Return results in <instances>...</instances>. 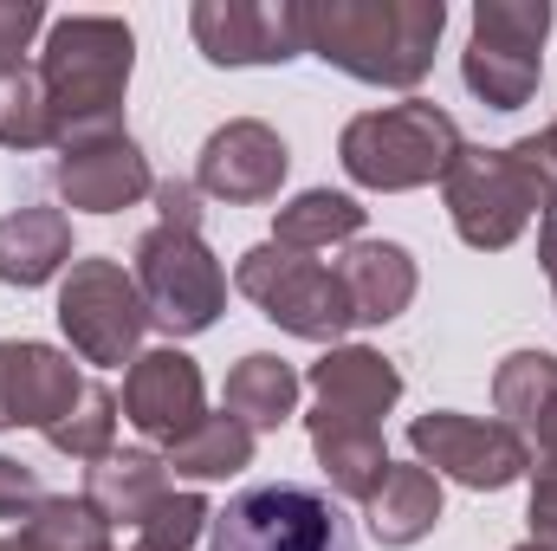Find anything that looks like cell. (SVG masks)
Returning <instances> with one entry per match:
<instances>
[{"instance_id":"277c9868","label":"cell","mask_w":557,"mask_h":551,"mask_svg":"<svg viewBox=\"0 0 557 551\" xmlns=\"http://www.w3.org/2000/svg\"><path fill=\"white\" fill-rule=\"evenodd\" d=\"M208 551H357L350 513L324 487H247L208 519Z\"/></svg>"},{"instance_id":"d6a6232c","label":"cell","mask_w":557,"mask_h":551,"mask_svg":"<svg viewBox=\"0 0 557 551\" xmlns=\"http://www.w3.org/2000/svg\"><path fill=\"white\" fill-rule=\"evenodd\" d=\"M532 539L539 546H552L557 551V474H539V487H532Z\"/></svg>"},{"instance_id":"d590c367","label":"cell","mask_w":557,"mask_h":551,"mask_svg":"<svg viewBox=\"0 0 557 551\" xmlns=\"http://www.w3.org/2000/svg\"><path fill=\"white\" fill-rule=\"evenodd\" d=\"M519 551H552V546H539V539H532V546H519Z\"/></svg>"},{"instance_id":"9c48e42d","label":"cell","mask_w":557,"mask_h":551,"mask_svg":"<svg viewBox=\"0 0 557 551\" xmlns=\"http://www.w3.org/2000/svg\"><path fill=\"white\" fill-rule=\"evenodd\" d=\"M409 448L434 480H460L473 493H499L532 467V441L493 415H460V409H428L409 421Z\"/></svg>"},{"instance_id":"ffe728a7","label":"cell","mask_w":557,"mask_h":551,"mask_svg":"<svg viewBox=\"0 0 557 551\" xmlns=\"http://www.w3.org/2000/svg\"><path fill=\"white\" fill-rule=\"evenodd\" d=\"M363 506H370V539L376 546H416L441 526V480L421 461H403V467L389 461L383 487Z\"/></svg>"},{"instance_id":"5bb4252c","label":"cell","mask_w":557,"mask_h":551,"mask_svg":"<svg viewBox=\"0 0 557 551\" xmlns=\"http://www.w3.org/2000/svg\"><path fill=\"white\" fill-rule=\"evenodd\" d=\"M85 396V377L65 351L33 338H0V434L7 428H59Z\"/></svg>"},{"instance_id":"f1b7e54d","label":"cell","mask_w":557,"mask_h":551,"mask_svg":"<svg viewBox=\"0 0 557 551\" xmlns=\"http://www.w3.org/2000/svg\"><path fill=\"white\" fill-rule=\"evenodd\" d=\"M46 26V7L39 0H0V78L26 72V52H33V33Z\"/></svg>"},{"instance_id":"7a4b0ae2","label":"cell","mask_w":557,"mask_h":551,"mask_svg":"<svg viewBox=\"0 0 557 551\" xmlns=\"http://www.w3.org/2000/svg\"><path fill=\"white\" fill-rule=\"evenodd\" d=\"M131 65H137V39L124 20L111 13H72L46 33L39 52V91H46V118L52 143H85L104 131H124V91H131Z\"/></svg>"},{"instance_id":"e0dca14e","label":"cell","mask_w":557,"mask_h":551,"mask_svg":"<svg viewBox=\"0 0 557 551\" xmlns=\"http://www.w3.org/2000/svg\"><path fill=\"white\" fill-rule=\"evenodd\" d=\"M493 403L506 428L532 434L539 474H557V357L552 351H512L493 377Z\"/></svg>"},{"instance_id":"ac0fdd59","label":"cell","mask_w":557,"mask_h":551,"mask_svg":"<svg viewBox=\"0 0 557 551\" xmlns=\"http://www.w3.org/2000/svg\"><path fill=\"white\" fill-rule=\"evenodd\" d=\"M337 279H344V292H350L357 325H389V318H403L409 298H416V260H409V247H396V241H350V247L337 254Z\"/></svg>"},{"instance_id":"7c38bea8","label":"cell","mask_w":557,"mask_h":551,"mask_svg":"<svg viewBox=\"0 0 557 551\" xmlns=\"http://www.w3.org/2000/svg\"><path fill=\"white\" fill-rule=\"evenodd\" d=\"M292 156H285V137L260 118H234L221 124L214 137L201 143V162H195V188L227 201V208H260L273 201L278 182H285Z\"/></svg>"},{"instance_id":"9a60e30c","label":"cell","mask_w":557,"mask_h":551,"mask_svg":"<svg viewBox=\"0 0 557 551\" xmlns=\"http://www.w3.org/2000/svg\"><path fill=\"white\" fill-rule=\"evenodd\" d=\"M124 415L137 421L149 441L175 448L188 441L201 421H208V390H201V370L188 351L162 344V351H143L124 377Z\"/></svg>"},{"instance_id":"603a6c76","label":"cell","mask_w":557,"mask_h":551,"mask_svg":"<svg viewBox=\"0 0 557 551\" xmlns=\"http://www.w3.org/2000/svg\"><path fill=\"white\" fill-rule=\"evenodd\" d=\"M363 234V208L337 188H305L298 201H285L273 221V241L292 254H324V247H350Z\"/></svg>"},{"instance_id":"8fae6325","label":"cell","mask_w":557,"mask_h":551,"mask_svg":"<svg viewBox=\"0 0 557 551\" xmlns=\"http://www.w3.org/2000/svg\"><path fill=\"white\" fill-rule=\"evenodd\" d=\"M188 33L214 65H285L305 52L298 0H195Z\"/></svg>"},{"instance_id":"f546056e","label":"cell","mask_w":557,"mask_h":551,"mask_svg":"<svg viewBox=\"0 0 557 551\" xmlns=\"http://www.w3.org/2000/svg\"><path fill=\"white\" fill-rule=\"evenodd\" d=\"M39 500H46L39 474H33L26 461L0 454V519H33V513H39Z\"/></svg>"},{"instance_id":"4fadbf2b","label":"cell","mask_w":557,"mask_h":551,"mask_svg":"<svg viewBox=\"0 0 557 551\" xmlns=\"http://www.w3.org/2000/svg\"><path fill=\"white\" fill-rule=\"evenodd\" d=\"M52 188L85 208V215H117L143 195H156V175H149V156L137 149L131 131H104V137L65 143L59 162H52Z\"/></svg>"},{"instance_id":"44dd1931","label":"cell","mask_w":557,"mask_h":551,"mask_svg":"<svg viewBox=\"0 0 557 551\" xmlns=\"http://www.w3.org/2000/svg\"><path fill=\"white\" fill-rule=\"evenodd\" d=\"M162 493H175V480H169V461L162 454H149V448H124V454H111V461H98L91 467V480H85V500L111 519V526H143L149 519V506L162 500Z\"/></svg>"},{"instance_id":"1f68e13d","label":"cell","mask_w":557,"mask_h":551,"mask_svg":"<svg viewBox=\"0 0 557 551\" xmlns=\"http://www.w3.org/2000/svg\"><path fill=\"white\" fill-rule=\"evenodd\" d=\"M156 208H162V228H195L201 234V188L195 182H156Z\"/></svg>"},{"instance_id":"ba28073f","label":"cell","mask_w":557,"mask_h":551,"mask_svg":"<svg viewBox=\"0 0 557 551\" xmlns=\"http://www.w3.org/2000/svg\"><path fill=\"white\" fill-rule=\"evenodd\" d=\"M441 195H447L454 234L467 247H480V254L512 247L525 234V221L545 215V195L525 175V162L512 149H480V143H460L454 169L441 175Z\"/></svg>"},{"instance_id":"4316f807","label":"cell","mask_w":557,"mask_h":551,"mask_svg":"<svg viewBox=\"0 0 557 551\" xmlns=\"http://www.w3.org/2000/svg\"><path fill=\"white\" fill-rule=\"evenodd\" d=\"M0 143L7 149H46L52 143V118H46V91H39V72H13L0 78Z\"/></svg>"},{"instance_id":"836d02e7","label":"cell","mask_w":557,"mask_h":551,"mask_svg":"<svg viewBox=\"0 0 557 551\" xmlns=\"http://www.w3.org/2000/svg\"><path fill=\"white\" fill-rule=\"evenodd\" d=\"M539 260H545V273H552V292H557V208L545 215V228H539Z\"/></svg>"},{"instance_id":"cb8c5ba5","label":"cell","mask_w":557,"mask_h":551,"mask_svg":"<svg viewBox=\"0 0 557 551\" xmlns=\"http://www.w3.org/2000/svg\"><path fill=\"white\" fill-rule=\"evenodd\" d=\"M162 461H169V474H182V480H227V474L253 467V428L221 409V415H208L188 441H175Z\"/></svg>"},{"instance_id":"4dcf8cb0","label":"cell","mask_w":557,"mask_h":551,"mask_svg":"<svg viewBox=\"0 0 557 551\" xmlns=\"http://www.w3.org/2000/svg\"><path fill=\"white\" fill-rule=\"evenodd\" d=\"M512 156L525 162V175L539 182V195H545V215H552V208H557V118L539 131V137L512 143Z\"/></svg>"},{"instance_id":"d6986e66","label":"cell","mask_w":557,"mask_h":551,"mask_svg":"<svg viewBox=\"0 0 557 551\" xmlns=\"http://www.w3.org/2000/svg\"><path fill=\"white\" fill-rule=\"evenodd\" d=\"M65 260H72V221H65V208L33 201V208L0 215V279L7 285H46Z\"/></svg>"},{"instance_id":"5b68a950","label":"cell","mask_w":557,"mask_h":551,"mask_svg":"<svg viewBox=\"0 0 557 551\" xmlns=\"http://www.w3.org/2000/svg\"><path fill=\"white\" fill-rule=\"evenodd\" d=\"M545 33H552V0H480L473 7V39L460 52V78L486 111H519L539 98L545 78Z\"/></svg>"},{"instance_id":"7402d4cb","label":"cell","mask_w":557,"mask_h":551,"mask_svg":"<svg viewBox=\"0 0 557 551\" xmlns=\"http://www.w3.org/2000/svg\"><path fill=\"white\" fill-rule=\"evenodd\" d=\"M298 390H305V377L273 357V351H253V357H240L234 370H227V390H221V403L234 421H247L253 434L260 428H278L285 415L298 409Z\"/></svg>"},{"instance_id":"2e32d148","label":"cell","mask_w":557,"mask_h":551,"mask_svg":"<svg viewBox=\"0 0 557 551\" xmlns=\"http://www.w3.org/2000/svg\"><path fill=\"white\" fill-rule=\"evenodd\" d=\"M305 383L318 390V409L311 415L344 421V428H383V415L396 409V396H403V370L383 351H370V344H331L311 364Z\"/></svg>"},{"instance_id":"30bf717a","label":"cell","mask_w":557,"mask_h":551,"mask_svg":"<svg viewBox=\"0 0 557 551\" xmlns=\"http://www.w3.org/2000/svg\"><path fill=\"white\" fill-rule=\"evenodd\" d=\"M59 325L85 364H137V344L149 331L137 273H124L117 260H72L59 285Z\"/></svg>"},{"instance_id":"3957f363","label":"cell","mask_w":557,"mask_h":551,"mask_svg":"<svg viewBox=\"0 0 557 551\" xmlns=\"http://www.w3.org/2000/svg\"><path fill=\"white\" fill-rule=\"evenodd\" d=\"M337 156L350 169V182L363 188H383V195H403V188H428L454 169L460 156V124L428 105V98H409V105H389V111H363L344 124L337 137Z\"/></svg>"},{"instance_id":"484cf974","label":"cell","mask_w":557,"mask_h":551,"mask_svg":"<svg viewBox=\"0 0 557 551\" xmlns=\"http://www.w3.org/2000/svg\"><path fill=\"white\" fill-rule=\"evenodd\" d=\"M46 441L59 448V454H72V461H111L117 448V396L104 390V383H85V396L72 403V415L59 421V428H46Z\"/></svg>"},{"instance_id":"e575fe53","label":"cell","mask_w":557,"mask_h":551,"mask_svg":"<svg viewBox=\"0 0 557 551\" xmlns=\"http://www.w3.org/2000/svg\"><path fill=\"white\" fill-rule=\"evenodd\" d=\"M0 551H33V546H26V539H20V532H13V539H0Z\"/></svg>"},{"instance_id":"8992f818","label":"cell","mask_w":557,"mask_h":551,"mask_svg":"<svg viewBox=\"0 0 557 551\" xmlns=\"http://www.w3.org/2000/svg\"><path fill=\"white\" fill-rule=\"evenodd\" d=\"M137 292L156 331L195 338V331H208L221 318L227 273H221V260L208 254V241L195 228H162L156 221L137 241Z\"/></svg>"},{"instance_id":"52a82bcc","label":"cell","mask_w":557,"mask_h":551,"mask_svg":"<svg viewBox=\"0 0 557 551\" xmlns=\"http://www.w3.org/2000/svg\"><path fill=\"white\" fill-rule=\"evenodd\" d=\"M234 285L273 318L278 331L311 338V344H337V338L357 325L350 292H344L337 267H318L311 254H292V247H278V241L253 247V254H240Z\"/></svg>"},{"instance_id":"83f0119b","label":"cell","mask_w":557,"mask_h":551,"mask_svg":"<svg viewBox=\"0 0 557 551\" xmlns=\"http://www.w3.org/2000/svg\"><path fill=\"white\" fill-rule=\"evenodd\" d=\"M208 519H214V506L201 493H162L137 526V551H188L208 532Z\"/></svg>"},{"instance_id":"d4e9b609","label":"cell","mask_w":557,"mask_h":551,"mask_svg":"<svg viewBox=\"0 0 557 551\" xmlns=\"http://www.w3.org/2000/svg\"><path fill=\"white\" fill-rule=\"evenodd\" d=\"M20 539L33 551H111V519L85 493H46Z\"/></svg>"},{"instance_id":"6da1fadb","label":"cell","mask_w":557,"mask_h":551,"mask_svg":"<svg viewBox=\"0 0 557 551\" xmlns=\"http://www.w3.org/2000/svg\"><path fill=\"white\" fill-rule=\"evenodd\" d=\"M447 26L441 0H298V39L324 65L416 91L434 65V39Z\"/></svg>"}]
</instances>
